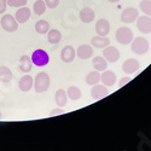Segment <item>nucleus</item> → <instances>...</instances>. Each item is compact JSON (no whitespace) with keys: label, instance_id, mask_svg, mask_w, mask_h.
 Instances as JSON below:
<instances>
[{"label":"nucleus","instance_id":"f257e3e1","mask_svg":"<svg viewBox=\"0 0 151 151\" xmlns=\"http://www.w3.org/2000/svg\"><path fill=\"white\" fill-rule=\"evenodd\" d=\"M50 83H51V80H50L48 74L41 71L34 79V90L36 93H44L45 91L48 90Z\"/></svg>","mask_w":151,"mask_h":151},{"label":"nucleus","instance_id":"f03ea898","mask_svg":"<svg viewBox=\"0 0 151 151\" xmlns=\"http://www.w3.org/2000/svg\"><path fill=\"white\" fill-rule=\"evenodd\" d=\"M131 48H132V52H134L135 55H139V56H143L145 55L149 48H150V45H149V41L143 36H137L135 39L132 40L131 42Z\"/></svg>","mask_w":151,"mask_h":151},{"label":"nucleus","instance_id":"7ed1b4c3","mask_svg":"<svg viewBox=\"0 0 151 151\" xmlns=\"http://www.w3.org/2000/svg\"><path fill=\"white\" fill-rule=\"evenodd\" d=\"M115 39L119 44L121 45H128L132 42L133 40V33L129 28L127 27H120L117 30H116V34H115Z\"/></svg>","mask_w":151,"mask_h":151},{"label":"nucleus","instance_id":"20e7f679","mask_svg":"<svg viewBox=\"0 0 151 151\" xmlns=\"http://www.w3.org/2000/svg\"><path fill=\"white\" fill-rule=\"evenodd\" d=\"M32 60H33V64L36 67H45L50 62V56L45 50L39 48V50H35L32 53Z\"/></svg>","mask_w":151,"mask_h":151},{"label":"nucleus","instance_id":"39448f33","mask_svg":"<svg viewBox=\"0 0 151 151\" xmlns=\"http://www.w3.org/2000/svg\"><path fill=\"white\" fill-rule=\"evenodd\" d=\"M0 24H1V28L7 33H14L18 29V22L11 15H4L0 19Z\"/></svg>","mask_w":151,"mask_h":151},{"label":"nucleus","instance_id":"423d86ee","mask_svg":"<svg viewBox=\"0 0 151 151\" xmlns=\"http://www.w3.org/2000/svg\"><path fill=\"white\" fill-rule=\"evenodd\" d=\"M137 28L143 34L151 33V17L150 16H139L137 18Z\"/></svg>","mask_w":151,"mask_h":151},{"label":"nucleus","instance_id":"0eeeda50","mask_svg":"<svg viewBox=\"0 0 151 151\" xmlns=\"http://www.w3.org/2000/svg\"><path fill=\"white\" fill-rule=\"evenodd\" d=\"M103 57L108 60V63H116L120 59V51L114 46H106L103 48Z\"/></svg>","mask_w":151,"mask_h":151},{"label":"nucleus","instance_id":"6e6552de","mask_svg":"<svg viewBox=\"0 0 151 151\" xmlns=\"http://www.w3.org/2000/svg\"><path fill=\"white\" fill-rule=\"evenodd\" d=\"M138 17H139V12L135 7H127L122 11L121 14V22L123 23H133Z\"/></svg>","mask_w":151,"mask_h":151},{"label":"nucleus","instance_id":"1a4fd4ad","mask_svg":"<svg viewBox=\"0 0 151 151\" xmlns=\"http://www.w3.org/2000/svg\"><path fill=\"white\" fill-rule=\"evenodd\" d=\"M139 68H140L139 62H138L137 59H134V58H128L127 60H124L123 64H122V70L128 75L137 73L138 70H139Z\"/></svg>","mask_w":151,"mask_h":151},{"label":"nucleus","instance_id":"9d476101","mask_svg":"<svg viewBox=\"0 0 151 151\" xmlns=\"http://www.w3.org/2000/svg\"><path fill=\"white\" fill-rule=\"evenodd\" d=\"M96 32H97V35L108 36V34L110 33V23H109V21L105 19V18L98 19L97 23H96Z\"/></svg>","mask_w":151,"mask_h":151},{"label":"nucleus","instance_id":"9b49d317","mask_svg":"<svg viewBox=\"0 0 151 151\" xmlns=\"http://www.w3.org/2000/svg\"><path fill=\"white\" fill-rule=\"evenodd\" d=\"M75 56H76V51L75 48L70 45H67L62 48V52H60V59L64 62V63H71L75 59Z\"/></svg>","mask_w":151,"mask_h":151},{"label":"nucleus","instance_id":"f8f14e48","mask_svg":"<svg viewBox=\"0 0 151 151\" xmlns=\"http://www.w3.org/2000/svg\"><path fill=\"white\" fill-rule=\"evenodd\" d=\"M100 81L103 82L104 86L106 87H111V86H114L115 82H116V75L114 71H111V70H104L102 74H100Z\"/></svg>","mask_w":151,"mask_h":151},{"label":"nucleus","instance_id":"ddd939ff","mask_svg":"<svg viewBox=\"0 0 151 151\" xmlns=\"http://www.w3.org/2000/svg\"><path fill=\"white\" fill-rule=\"evenodd\" d=\"M34 86V79L30 76V75L26 74L24 76H22L19 79V82H18V87L22 92H29L32 90V87Z\"/></svg>","mask_w":151,"mask_h":151},{"label":"nucleus","instance_id":"4468645a","mask_svg":"<svg viewBox=\"0 0 151 151\" xmlns=\"http://www.w3.org/2000/svg\"><path fill=\"white\" fill-rule=\"evenodd\" d=\"M108 90H106V86H104V85H99V83H97V85H94V86H92V90H91V96H92V98L93 99H102V98H104L105 96H108Z\"/></svg>","mask_w":151,"mask_h":151},{"label":"nucleus","instance_id":"2eb2a0df","mask_svg":"<svg viewBox=\"0 0 151 151\" xmlns=\"http://www.w3.org/2000/svg\"><path fill=\"white\" fill-rule=\"evenodd\" d=\"M30 16H32V11L26 6H22V7H19L17 10L16 15H15V18H16V21L18 23L22 24V23H26L30 18Z\"/></svg>","mask_w":151,"mask_h":151},{"label":"nucleus","instance_id":"dca6fc26","mask_svg":"<svg viewBox=\"0 0 151 151\" xmlns=\"http://www.w3.org/2000/svg\"><path fill=\"white\" fill-rule=\"evenodd\" d=\"M33 65H34V64H33L32 57H29V56H27V55H23V56L21 57V59H19L18 69H19V71H22V73L28 74V73L32 70Z\"/></svg>","mask_w":151,"mask_h":151},{"label":"nucleus","instance_id":"f3484780","mask_svg":"<svg viewBox=\"0 0 151 151\" xmlns=\"http://www.w3.org/2000/svg\"><path fill=\"white\" fill-rule=\"evenodd\" d=\"M76 55L81 59H88L93 56V47L90 45H81L76 50Z\"/></svg>","mask_w":151,"mask_h":151},{"label":"nucleus","instance_id":"a211bd4d","mask_svg":"<svg viewBox=\"0 0 151 151\" xmlns=\"http://www.w3.org/2000/svg\"><path fill=\"white\" fill-rule=\"evenodd\" d=\"M80 19H81V22H83V23H91V22H93L94 21V18H96V14H94V11L91 9V7H85V9H82L81 11H80Z\"/></svg>","mask_w":151,"mask_h":151},{"label":"nucleus","instance_id":"6ab92c4d","mask_svg":"<svg viewBox=\"0 0 151 151\" xmlns=\"http://www.w3.org/2000/svg\"><path fill=\"white\" fill-rule=\"evenodd\" d=\"M91 44H92V47H96V48H105L106 46L110 45V40H109L108 36L97 35V36L92 37Z\"/></svg>","mask_w":151,"mask_h":151},{"label":"nucleus","instance_id":"aec40b11","mask_svg":"<svg viewBox=\"0 0 151 151\" xmlns=\"http://www.w3.org/2000/svg\"><path fill=\"white\" fill-rule=\"evenodd\" d=\"M92 65L97 71H104L108 69V60L102 56H97L92 59Z\"/></svg>","mask_w":151,"mask_h":151},{"label":"nucleus","instance_id":"412c9836","mask_svg":"<svg viewBox=\"0 0 151 151\" xmlns=\"http://www.w3.org/2000/svg\"><path fill=\"white\" fill-rule=\"evenodd\" d=\"M55 102L56 104L59 106V108H63L67 105V102H68V96H67V91L64 90H57L56 91V94H55Z\"/></svg>","mask_w":151,"mask_h":151},{"label":"nucleus","instance_id":"4be33fe9","mask_svg":"<svg viewBox=\"0 0 151 151\" xmlns=\"http://www.w3.org/2000/svg\"><path fill=\"white\" fill-rule=\"evenodd\" d=\"M12 78H14V74L10 70V68L5 65H0V81L4 83H9L11 82Z\"/></svg>","mask_w":151,"mask_h":151},{"label":"nucleus","instance_id":"5701e85b","mask_svg":"<svg viewBox=\"0 0 151 151\" xmlns=\"http://www.w3.org/2000/svg\"><path fill=\"white\" fill-rule=\"evenodd\" d=\"M62 40V34L59 30L57 29H51L48 30V34H47V41L52 45H57L59 44Z\"/></svg>","mask_w":151,"mask_h":151},{"label":"nucleus","instance_id":"b1692460","mask_svg":"<svg viewBox=\"0 0 151 151\" xmlns=\"http://www.w3.org/2000/svg\"><path fill=\"white\" fill-rule=\"evenodd\" d=\"M99 82H100V73L99 71L93 70V71L87 74V76H86V83L87 85L94 86V85H97Z\"/></svg>","mask_w":151,"mask_h":151},{"label":"nucleus","instance_id":"393cba45","mask_svg":"<svg viewBox=\"0 0 151 151\" xmlns=\"http://www.w3.org/2000/svg\"><path fill=\"white\" fill-rule=\"evenodd\" d=\"M50 30V24L45 19H40V21H37L35 23V32L37 34H40V35H44L46 33H48Z\"/></svg>","mask_w":151,"mask_h":151},{"label":"nucleus","instance_id":"a878e982","mask_svg":"<svg viewBox=\"0 0 151 151\" xmlns=\"http://www.w3.org/2000/svg\"><path fill=\"white\" fill-rule=\"evenodd\" d=\"M67 96L71 100H78L81 98V90L76 86H70L67 91Z\"/></svg>","mask_w":151,"mask_h":151},{"label":"nucleus","instance_id":"bb28decb","mask_svg":"<svg viewBox=\"0 0 151 151\" xmlns=\"http://www.w3.org/2000/svg\"><path fill=\"white\" fill-rule=\"evenodd\" d=\"M46 4L44 0H36V1L34 3V6H33V10L35 12V15L37 16H41L45 14V11H46Z\"/></svg>","mask_w":151,"mask_h":151},{"label":"nucleus","instance_id":"cd10ccee","mask_svg":"<svg viewBox=\"0 0 151 151\" xmlns=\"http://www.w3.org/2000/svg\"><path fill=\"white\" fill-rule=\"evenodd\" d=\"M139 7L142 12H144V15L151 17V0H142V3L139 4Z\"/></svg>","mask_w":151,"mask_h":151},{"label":"nucleus","instance_id":"c85d7f7f","mask_svg":"<svg viewBox=\"0 0 151 151\" xmlns=\"http://www.w3.org/2000/svg\"><path fill=\"white\" fill-rule=\"evenodd\" d=\"M28 3V0H6V4L10 5L11 7H22L26 6Z\"/></svg>","mask_w":151,"mask_h":151},{"label":"nucleus","instance_id":"c756f323","mask_svg":"<svg viewBox=\"0 0 151 151\" xmlns=\"http://www.w3.org/2000/svg\"><path fill=\"white\" fill-rule=\"evenodd\" d=\"M48 9H56L59 5V0H44Z\"/></svg>","mask_w":151,"mask_h":151},{"label":"nucleus","instance_id":"7c9ffc66","mask_svg":"<svg viewBox=\"0 0 151 151\" xmlns=\"http://www.w3.org/2000/svg\"><path fill=\"white\" fill-rule=\"evenodd\" d=\"M6 6H7L6 0H0V15L4 14V12L6 11Z\"/></svg>","mask_w":151,"mask_h":151},{"label":"nucleus","instance_id":"2f4dec72","mask_svg":"<svg viewBox=\"0 0 151 151\" xmlns=\"http://www.w3.org/2000/svg\"><path fill=\"white\" fill-rule=\"evenodd\" d=\"M131 81V78H128V76H124V78H122L121 80H120V82H119V86L120 87H123L126 83H128Z\"/></svg>","mask_w":151,"mask_h":151},{"label":"nucleus","instance_id":"473e14b6","mask_svg":"<svg viewBox=\"0 0 151 151\" xmlns=\"http://www.w3.org/2000/svg\"><path fill=\"white\" fill-rule=\"evenodd\" d=\"M62 114H64V111H63L62 109H55V110H52L51 112H50V116H55V115H62Z\"/></svg>","mask_w":151,"mask_h":151},{"label":"nucleus","instance_id":"72a5a7b5","mask_svg":"<svg viewBox=\"0 0 151 151\" xmlns=\"http://www.w3.org/2000/svg\"><path fill=\"white\" fill-rule=\"evenodd\" d=\"M108 1H109V3H119L120 0H108Z\"/></svg>","mask_w":151,"mask_h":151},{"label":"nucleus","instance_id":"f704fd0d","mask_svg":"<svg viewBox=\"0 0 151 151\" xmlns=\"http://www.w3.org/2000/svg\"><path fill=\"white\" fill-rule=\"evenodd\" d=\"M1 117H3V114H1V111H0V120H1Z\"/></svg>","mask_w":151,"mask_h":151}]
</instances>
